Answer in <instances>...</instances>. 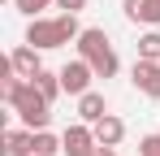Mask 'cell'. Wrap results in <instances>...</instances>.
Here are the masks:
<instances>
[{"mask_svg":"<svg viewBox=\"0 0 160 156\" xmlns=\"http://www.w3.org/2000/svg\"><path fill=\"white\" fill-rule=\"evenodd\" d=\"M82 26H78V13H56V18H35L26 26V44L39 52H52V48H65V44H78Z\"/></svg>","mask_w":160,"mask_h":156,"instance_id":"cell-1","label":"cell"},{"mask_svg":"<svg viewBox=\"0 0 160 156\" xmlns=\"http://www.w3.org/2000/svg\"><path fill=\"white\" fill-rule=\"evenodd\" d=\"M78 56L95 70V78H112L117 70H121V61H117V48H112V39H108L100 26H82V35H78Z\"/></svg>","mask_w":160,"mask_h":156,"instance_id":"cell-2","label":"cell"},{"mask_svg":"<svg viewBox=\"0 0 160 156\" xmlns=\"http://www.w3.org/2000/svg\"><path fill=\"white\" fill-rule=\"evenodd\" d=\"M56 74H61V87H65V96H74V100H78V96H87V91H91V82H95V70H91L82 56L65 61Z\"/></svg>","mask_w":160,"mask_h":156,"instance_id":"cell-3","label":"cell"},{"mask_svg":"<svg viewBox=\"0 0 160 156\" xmlns=\"http://www.w3.org/2000/svg\"><path fill=\"white\" fill-rule=\"evenodd\" d=\"M61 148L65 156H95L100 152V143H95V130L87 126V122H74V126L61 134Z\"/></svg>","mask_w":160,"mask_h":156,"instance_id":"cell-4","label":"cell"},{"mask_svg":"<svg viewBox=\"0 0 160 156\" xmlns=\"http://www.w3.org/2000/svg\"><path fill=\"white\" fill-rule=\"evenodd\" d=\"M130 82H134V91H138V96L160 100V61H138V56H134Z\"/></svg>","mask_w":160,"mask_h":156,"instance_id":"cell-5","label":"cell"},{"mask_svg":"<svg viewBox=\"0 0 160 156\" xmlns=\"http://www.w3.org/2000/svg\"><path fill=\"white\" fill-rule=\"evenodd\" d=\"M91 130H95V143H100V148H117V143L126 139V122H121L117 113H108V117H100V122H95Z\"/></svg>","mask_w":160,"mask_h":156,"instance_id":"cell-6","label":"cell"},{"mask_svg":"<svg viewBox=\"0 0 160 156\" xmlns=\"http://www.w3.org/2000/svg\"><path fill=\"white\" fill-rule=\"evenodd\" d=\"M9 61H13L18 78H35L39 70H43V61H39V48H30V44H18V48L9 52Z\"/></svg>","mask_w":160,"mask_h":156,"instance_id":"cell-7","label":"cell"},{"mask_svg":"<svg viewBox=\"0 0 160 156\" xmlns=\"http://www.w3.org/2000/svg\"><path fill=\"white\" fill-rule=\"evenodd\" d=\"M4 156H35V130H4Z\"/></svg>","mask_w":160,"mask_h":156,"instance_id":"cell-8","label":"cell"},{"mask_svg":"<svg viewBox=\"0 0 160 156\" xmlns=\"http://www.w3.org/2000/svg\"><path fill=\"white\" fill-rule=\"evenodd\" d=\"M100 117H108V100H104V96H100V91H87V96H78V122L95 126Z\"/></svg>","mask_w":160,"mask_h":156,"instance_id":"cell-9","label":"cell"},{"mask_svg":"<svg viewBox=\"0 0 160 156\" xmlns=\"http://www.w3.org/2000/svg\"><path fill=\"white\" fill-rule=\"evenodd\" d=\"M30 82L39 87V96H43L48 104H52L56 96H65V87H61V74H52V70H39V74L30 78Z\"/></svg>","mask_w":160,"mask_h":156,"instance_id":"cell-10","label":"cell"},{"mask_svg":"<svg viewBox=\"0 0 160 156\" xmlns=\"http://www.w3.org/2000/svg\"><path fill=\"white\" fill-rule=\"evenodd\" d=\"M56 152H65V148L52 130H35V156H56Z\"/></svg>","mask_w":160,"mask_h":156,"instance_id":"cell-11","label":"cell"},{"mask_svg":"<svg viewBox=\"0 0 160 156\" xmlns=\"http://www.w3.org/2000/svg\"><path fill=\"white\" fill-rule=\"evenodd\" d=\"M138 61H160V30L138 35Z\"/></svg>","mask_w":160,"mask_h":156,"instance_id":"cell-12","label":"cell"},{"mask_svg":"<svg viewBox=\"0 0 160 156\" xmlns=\"http://www.w3.org/2000/svg\"><path fill=\"white\" fill-rule=\"evenodd\" d=\"M56 0H13V9H18V13H26L30 22H35V18H43V9H52Z\"/></svg>","mask_w":160,"mask_h":156,"instance_id":"cell-13","label":"cell"},{"mask_svg":"<svg viewBox=\"0 0 160 156\" xmlns=\"http://www.w3.org/2000/svg\"><path fill=\"white\" fill-rule=\"evenodd\" d=\"M138 156H160V134H143L138 139Z\"/></svg>","mask_w":160,"mask_h":156,"instance_id":"cell-14","label":"cell"},{"mask_svg":"<svg viewBox=\"0 0 160 156\" xmlns=\"http://www.w3.org/2000/svg\"><path fill=\"white\" fill-rule=\"evenodd\" d=\"M138 22L143 26H160V0H147V9L138 13Z\"/></svg>","mask_w":160,"mask_h":156,"instance_id":"cell-15","label":"cell"},{"mask_svg":"<svg viewBox=\"0 0 160 156\" xmlns=\"http://www.w3.org/2000/svg\"><path fill=\"white\" fill-rule=\"evenodd\" d=\"M147 9V0H121V13L130 18V22H138V13Z\"/></svg>","mask_w":160,"mask_h":156,"instance_id":"cell-16","label":"cell"},{"mask_svg":"<svg viewBox=\"0 0 160 156\" xmlns=\"http://www.w3.org/2000/svg\"><path fill=\"white\" fill-rule=\"evenodd\" d=\"M56 9H61V13H82L87 0H56Z\"/></svg>","mask_w":160,"mask_h":156,"instance_id":"cell-17","label":"cell"},{"mask_svg":"<svg viewBox=\"0 0 160 156\" xmlns=\"http://www.w3.org/2000/svg\"><path fill=\"white\" fill-rule=\"evenodd\" d=\"M95 156H117V148H100V152H95Z\"/></svg>","mask_w":160,"mask_h":156,"instance_id":"cell-18","label":"cell"}]
</instances>
